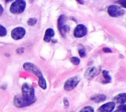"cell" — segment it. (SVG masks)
<instances>
[{
    "label": "cell",
    "instance_id": "1",
    "mask_svg": "<svg viewBox=\"0 0 126 112\" xmlns=\"http://www.w3.org/2000/svg\"><path fill=\"white\" fill-rule=\"evenodd\" d=\"M22 96L26 101L33 104L35 102V91L31 85L25 83L22 86Z\"/></svg>",
    "mask_w": 126,
    "mask_h": 112
},
{
    "label": "cell",
    "instance_id": "2",
    "mask_svg": "<svg viewBox=\"0 0 126 112\" xmlns=\"http://www.w3.org/2000/svg\"><path fill=\"white\" fill-rule=\"evenodd\" d=\"M26 3L24 0H16L10 5V11L14 14L22 13L25 9Z\"/></svg>",
    "mask_w": 126,
    "mask_h": 112
},
{
    "label": "cell",
    "instance_id": "3",
    "mask_svg": "<svg viewBox=\"0 0 126 112\" xmlns=\"http://www.w3.org/2000/svg\"><path fill=\"white\" fill-rule=\"evenodd\" d=\"M23 67L25 70L33 73L38 78V79L43 77V74L40 69L32 63L29 62H25L23 64Z\"/></svg>",
    "mask_w": 126,
    "mask_h": 112
},
{
    "label": "cell",
    "instance_id": "4",
    "mask_svg": "<svg viewBox=\"0 0 126 112\" xmlns=\"http://www.w3.org/2000/svg\"><path fill=\"white\" fill-rule=\"evenodd\" d=\"M80 81V78L78 76L73 77L67 79L64 83L63 88L67 91H69L75 88Z\"/></svg>",
    "mask_w": 126,
    "mask_h": 112
},
{
    "label": "cell",
    "instance_id": "5",
    "mask_svg": "<svg viewBox=\"0 0 126 112\" xmlns=\"http://www.w3.org/2000/svg\"><path fill=\"white\" fill-rule=\"evenodd\" d=\"M109 15L113 17H117L123 15L125 13V11L120 6L117 5H111L109 6L107 9Z\"/></svg>",
    "mask_w": 126,
    "mask_h": 112
},
{
    "label": "cell",
    "instance_id": "6",
    "mask_svg": "<svg viewBox=\"0 0 126 112\" xmlns=\"http://www.w3.org/2000/svg\"><path fill=\"white\" fill-rule=\"evenodd\" d=\"M13 103L14 106L18 108L26 107L32 104L25 100L21 95H17L14 96L13 98Z\"/></svg>",
    "mask_w": 126,
    "mask_h": 112
},
{
    "label": "cell",
    "instance_id": "7",
    "mask_svg": "<svg viewBox=\"0 0 126 112\" xmlns=\"http://www.w3.org/2000/svg\"><path fill=\"white\" fill-rule=\"evenodd\" d=\"M26 34L25 29L21 27L14 28L11 32V37L15 40H18L24 37Z\"/></svg>",
    "mask_w": 126,
    "mask_h": 112
},
{
    "label": "cell",
    "instance_id": "8",
    "mask_svg": "<svg viewBox=\"0 0 126 112\" xmlns=\"http://www.w3.org/2000/svg\"><path fill=\"white\" fill-rule=\"evenodd\" d=\"M87 33V27L83 25L79 24L76 26L74 30V36L76 38H81L86 35Z\"/></svg>",
    "mask_w": 126,
    "mask_h": 112
},
{
    "label": "cell",
    "instance_id": "9",
    "mask_svg": "<svg viewBox=\"0 0 126 112\" xmlns=\"http://www.w3.org/2000/svg\"><path fill=\"white\" fill-rule=\"evenodd\" d=\"M115 103L114 101L107 102L101 105L98 109V112H112L115 107Z\"/></svg>",
    "mask_w": 126,
    "mask_h": 112
},
{
    "label": "cell",
    "instance_id": "10",
    "mask_svg": "<svg viewBox=\"0 0 126 112\" xmlns=\"http://www.w3.org/2000/svg\"><path fill=\"white\" fill-rule=\"evenodd\" d=\"M97 70L94 67H90L86 69L84 73L85 78L88 80L93 78L96 74Z\"/></svg>",
    "mask_w": 126,
    "mask_h": 112
},
{
    "label": "cell",
    "instance_id": "11",
    "mask_svg": "<svg viewBox=\"0 0 126 112\" xmlns=\"http://www.w3.org/2000/svg\"><path fill=\"white\" fill-rule=\"evenodd\" d=\"M114 102L120 104H125L126 102V93H122L115 96L113 99Z\"/></svg>",
    "mask_w": 126,
    "mask_h": 112
},
{
    "label": "cell",
    "instance_id": "12",
    "mask_svg": "<svg viewBox=\"0 0 126 112\" xmlns=\"http://www.w3.org/2000/svg\"><path fill=\"white\" fill-rule=\"evenodd\" d=\"M65 18L66 17L64 15H61L59 17L58 20V29L60 31L61 34L63 36V28L64 26V22L65 21Z\"/></svg>",
    "mask_w": 126,
    "mask_h": 112
},
{
    "label": "cell",
    "instance_id": "13",
    "mask_svg": "<svg viewBox=\"0 0 126 112\" xmlns=\"http://www.w3.org/2000/svg\"><path fill=\"white\" fill-rule=\"evenodd\" d=\"M55 32L53 29L51 28H47L46 30L45 35L44 36L43 39L46 42H49L51 41V38L54 36Z\"/></svg>",
    "mask_w": 126,
    "mask_h": 112
},
{
    "label": "cell",
    "instance_id": "14",
    "mask_svg": "<svg viewBox=\"0 0 126 112\" xmlns=\"http://www.w3.org/2000/svg\"><path fill=\"white\" fill-rule=\"evenodd\" d=\"M91 99L96 103H100L105 101L106 99V96L103 94H96L94 96H93L91 98Z\"/></svg>",
    "mask_w": 126,
    "mask_h": 112
},
{
    "label": "cell",
    "instance_id": "15",
    "mask_svg": "<svg viewBox=\"0 0 126 112\" xmlns=\"http://www.w3.org/2000/svg\"><path fill=\"white\" fill-rule=\"evenodd\" d=\"M38 84L39 86L43 89H46V88H47L46 82L44 77L38 79Z\"/></svg>",
    "mask_w": 126,
    "mask_h": 112
},
{
    "label": "cell",
    "instance_id": "16",
    "mask_svg": "<svg viewBox=\"0 0 126 112\" xmlns=\"http://www.w3.org/2000/svg\"><path fill=\"white\" fill-rule=\"evenodd\" d=\"M102 75L104 77V78L105 79V83H109L110 82H111V76L109 75V72L108 71L104 70L102 71Z\"/></svg>",
    "mask_w": 126,
    "mask_h": 112
},
{
    "label": "cell",
    "instance_id": "17",
    "mask_svg": "<svg viewBox=\"0 0 126 112\" xmlns=\"http://www.w3.org/2000/svg\"><path fill=\"white\" fill-rule=\"evenodd\" d=\"M94 109L90 106H85L79 112H94Z\"/></svg>",
    "mask_w": 126,
    "mask_h": 112
},
{
    "label": "cell",
    "instance_id": "18",
    "mask_svg": "<svg viewBox=\"0 0 126 112\" xmlns=\"http://www.w3.org/2000/svg\"><path fill=\"white\" fill-rule=\"evenodd\" d=\"M70 62L74 65H78L80 62V59L78 57L76 56H72L70 58Z\"/></svg>",
    "mask_w": 126,
    "mask_h": 112
},
{
    "label": "cell",
    "instance_id": "19",
    "mask_svg": "<svg viewBox=\"0 0 126 112\" xmlns=\"http://www.w3.org/2000/svg\"><path fill=\"white\" fill-rule=\"evenodd\" d=\"M7 34V29L6 28L0 24V37L5 36Z\"/></svg>",
    "mask_w": 126,
    "mask_h": 112
},
{
    "label": "cell",
    "instance_id": "20",
    "mask_svg": "<svg viewBox=\"0 0 126 112\" xmlns=\"http://www.w3.org/2000/svg\"><path fill=\"white\" fill-rule=\"evenodd\" d=\"M112 112H126V106L125 104H121L118 107V109Z\"/></svg>",
    "mask_w": 126,
    "mask_h": 112
},
{
    "label": "cell",
    "instance_id": "21",
    "mask_svg": "<svg viewBox=\"0 0 126 112\" xmlns=\"http://www.w3.org/2000/svg\"><path fill=\"white\" fill-rule=\"evenodd\" d=\"M37 20L35 18H31L29 19L27 21V24L30 26H34L37 23Z\"/></svg>",
    "mask_w": 126,
    "mask_h": 112
},
{
    "label": "cell",
    "instance_id": "22",
    "mask_svg": "<svg viewBox=\"0 0 126 112\" xmlns=\"http://www.w3.org/2000/svg\"><path fill=\"white\" fill-rule=\"evenodd\" d=\"M78 53L79 54V56L81 57H84L86 56V53L84 48H80L78 50Z\"/></svg>",
    "mask_w": 126,
    "mask_h": 112
},
{
    "label": "cell",
    "instance_id": "23",
    "mask_svg": "<svg viewBox=\"0 0 126 112\" xmlns=\"http://www.w3.org/2000/svg\"><path fill=\"white\" fill-rule=\"evenodd\" d=\"M63 103L64 104V107L65 109H68L69 106V103L68 100V99L66 97H64L63 99Z\"/></svg>",
    "mask_w": 126,
    "mask_h": 112
},
{
    "label": "cell",
    "instance_id": "24",
    "mask_svg": "<svg viewBox=\"0 0 126 112\" xmlns=\"http://www.w3.org/2000/svg\"><path fill=\"white\" fill-rule=\"evenodd\" d=\"M118 2L124 7L126 8V0H119Z\"/></svg>",
    "mask_w": 126,
    "mask_h": 112
},
{
    "label": "cell",
    "instance_id": "25",
    "mask_svg": "<svg viewBox=\"0 0 126 112\" xmlns=\"http://www.w3.org/2000/svg\"><path fill=\"white\" fill-rule=\"evenodd\" d=\"M24 51H25L24 48L21 47V48H19L17 49L16 53L17 54H23L24 52Z\"/></svg>",
    "mask_w": 126,
    "mask_h": 112
},
{
    "label": "cell",
    "instance_id": "26",
    "mask_svg": "<svg viewBox=\"0 0 126 112\" xmlns=\"http://www.w3.org/2000/svg\"><path fill=\"white\" fill-rule=\"evenodd\" d=\"M102 50L105 53H111L112 52L111 49H110L109 48H108V47H104V48H103L102 49Z\"/></svg>",
    "mask_w": 126,
    "mask_h": 112
},
{
    "label": "cell",
    "instance_id": "27",
    "mask_svg": "<svg viewBox=\"0 0 126 112\" xmlns=\"http://www.w3.org/2000/svg\"><path fill=\"white\" fill-rule=\"evenodd\" d=\"M3 8L2 7V6L1 5V4L0 3V16L2 14L3 12Z\"/></svg>",
    "mask_w": 126,
    "mask_h": 112
},
{
    "label": "cell",
    "instance_id": "28",
    "mask_svg": "<svg viewBox=\"0 0 126 112\" xmlns=\"http://www.w3.org/2000/svg\"><path fill=\"white\" fill-rule=\"evenodd\" d=\"M76 1L78 2H79L80 4H83L84 3V1L83 0H76Z\"/></svg>",
    "mask_w": 126,
    "mask_h": 112
},
{
    "label": "cell",
    "instance_id": "29",
    "mask_svg": "<svg viewBox=\"0 0 126 112\" xmlns=\"http://www.w3.org/2000/svg\"><path fill=\"white\" fill-rule=\"evenodd\" d=\"M12 0H5V2H9L12 1Z\"/></svg>",
    "mask_w": 126,
    "mask_h": 112
}]
</instances>
